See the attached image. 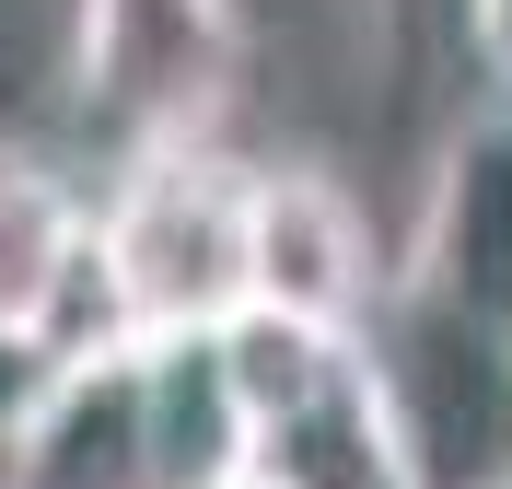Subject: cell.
Returning a JSON list of instances; mask_svg holds the SVG:
<instances>
[{
    "label": "cell",
    "instance_id": "7c38bea8",
    "mask_svg": "<svg viewBox=\"0 0 512 489\" xmlns=\"http://www.w3.org/2000/svg\"><path fill=\"white\" fill-rule=\"evenodd\" d=\"M47 361H59L47 338H24V326H0V431H12V420L35 408V385H47Z\"/></svg>",
    "mask_w": 512,
    "mask_h": 489
},
{
    "label": "cell",
    "instance_id": "277c9868",
    "mask_svg": "<svg viewBox=\"0 0 512 489\" xmlns=\"http://www.w3.org/2000/svg\"><path fill=\"white\" fill-rule=\"evenodd\" d=\"M396 280H419L431 303H454L489 338H512V94H489L478 117H454L431 140L419 245H408Z\"/></svg>",
    "mask_w": 512,
    "mask_h": 489
},
{
    "label": "cell",
    "instance_id": "9c48e42d",
    "mask_svg": "<svg viewBox=\"0 0 512 489\" xmlns=\"http://www.w3.org/2000/svg\"><path fill=\"white\" fill-rule=\"evenodd\" d=\"M140 396H152V489H233L256 466V420L210 350V326L140 338Z\"/></svg>",
    "mask_w": 512,
    "mask_h": 489
},
{
    "label": "cell",
    "instance_id": "9a60e30c",
    "mask_svg": "<svg viewBox=\"0 0 512 489\" xmlns=\"http://www.w3.org/2000/svg\"><path fill=\"white\" fill-rule=\"evenodd\" d=\"M501 489H512V478H501Z\"/></svg>",
    "mask_w": 512,
    "mask_h": 489
},
{
    "label": "cell",
    "instance_id": "6da1fadb",
    "mask_svg": "<svg viewBox=\"0 0 512 489\" xmlns=\"http://www.w3.org/2000/svg\"><path fill=\"white\" fill-rule=\"evenodd\" d=\"M245 175L210 140L175 152H128L94 210V280L117 338H187L245 303Z\"/></svg>",
    "mask_w": 512,
    "mask_h": 489
},
{
    "label": "cell",
    "instance_id": "ba28073f",
    "mask_svg": "<svg viewBox=\"0 0 512 489\" xmlns=\"http://www.w3.org/2000/svg\"><path fill=\"white\" fill-rule=\"evenodd\" d=\"M256 478L268 489H419L408 443H396L373 373H361V338L315 396H291L280 420H256Z\"/></svg>",
    "mask_w": 512,
    "mask_h": 489
},
{
    "label": "cell",
    "instance_id": "4fadbf2b",
    "mask_svg": "<svg viewBox=\"0 0 512 489\" xmlns=\"http://www.w3.org/2000/svg\"><path fill=\"white\" fill-rule=\"evenodd\" d=\"M0 489H12V431H0Z\"/></svg>",
    "mask_w": 512,
    "mask_h": 489
},
{
    "label": "cell",
    "instance_id": "3957f363",
    "mask_svg": "<svg viewBox=\"0 0 512 489\" xmlns=\"http://www.w3.org/2000/svg\"><path fill=\"white\" fill-rule=\"evenodd\" d=\"M233 82H245V0H82L70 129L117 140V163L210 140Z\"/></svg>",
    "mask_w": 512,
    "mask_h": 489
},
{
    "label": "cell",
    "instance_id": "30bf717a",
    "mask_svg": "<svg viewBox=\"0 0 512 489\" xmlns=\"http://www.w3.org/2000/svg\"><path fill=\"white\" fill-rule=\"evenodd\" d=\"M82 245H94V210L47 175L35 152H0V326L47 338V315L82 280Z\"/></svg>",
    "mask_w": 512,
    "mask_h": 489
},
{
    "label": "cell",
    "instance_id": "8992f818",
    "mask_svg": "<svg viewBox=\"0 0 512 489\" xmlns=\"http://www.w3.org/2000/svg\"><path fill=\"white\" fill-rule=\"evenodd\" d=\"M12 489H152V396L140 338L47 361L35 408L12 420Z\"/></svg>",
    "mask_w": 512,
    "mask_h": 489
},
{
    "label": "cell",
    "instance_id": "5bb4252c",
    "mask_svg": "<svg viewBox=\"0 0 512 489\" xmlns=\"http://www.w3.org/2000/svg\"><path fill=\"white\" fill-rule=\"evenodd\" d=\"M233 489H268V478H256V466H245V478H233Z\"/></svg>",
    "mask_w": 512,
    "mask_h": 489
},
{
    "label": "cell",
    "instance_id": "8fae6325",
    "mask_svg": "<svg viewBox=\"0 0 512 489\" xmlns=\"http://www.w3.org/2000/svg\"><path fill=\"white\" fill-rule=\"evenodd\" d=\"M210 350H222L233 396H245V420H280L291 396H315L338 361H350V326H315V315H280V303H233L210 326Z\"/></svg>",
    "mask_w": 512,
    "mask_h": 489
},
{
    "label": "cell",
    "instance_id": "5b68a950",
    "mask_svg": "<svg viewBox=\"0 0 512 489\" xmlns=\"http://www.w3.org/2000/svg\"><path fill=\"white\" fill-rule=\"evenodd\" d=\"M245 303L315 326H361L373 303V222L326 163H256L245 175Z\"/></svg>",
    "mask_w": 512,
    "mask_h": 489
},
{
    "label": "cell",
    "instance_id": "52a82bcc",
    "mask_svg": "<svg viewBox=\"0 0 512 489\" xmlns=\"http://www.w3.org/2000/svg\"><path fill=\"white\" fill-rule=\"evenodd\" d=\"M361 59L396 129L443 140L489 105V0H361Z\"/></svg>",
    "mask_w": 512,
    "mask_h": 489
},
{
    "label": "cell",
    "instance_id": "7a4b0ae2",
    "mask_svg": "<svg viewBox=\"0 0 512 489\" xmlns=\"http://www.w3.org/2000/svg\"><path fill=\"white\" fill-rule=\"evenodd\" d=\"M350 338H361V373H373L419 489H501L512 478V338L431 303L419 280H384Z\"/></svg>",
    "mask_w": 512,
    "mask_h": 489
}]
</instances>
